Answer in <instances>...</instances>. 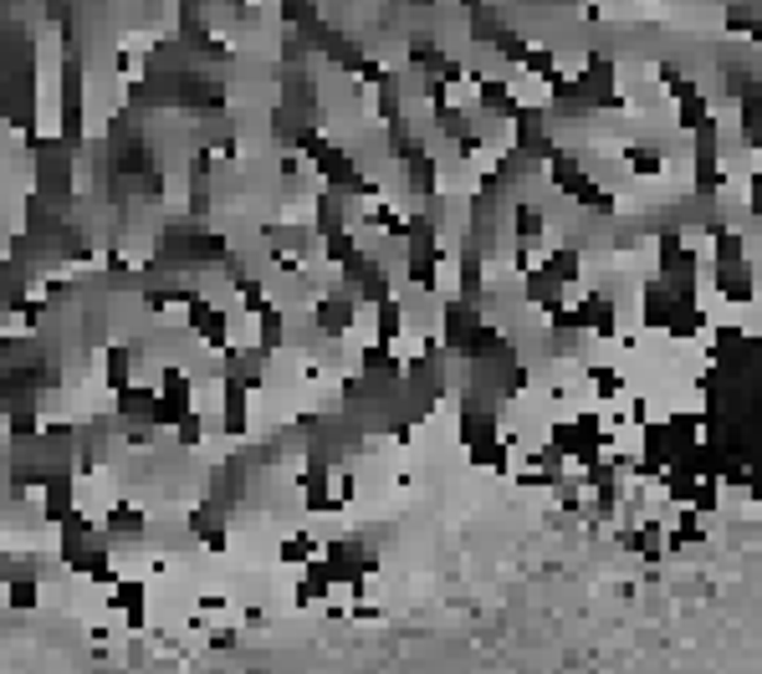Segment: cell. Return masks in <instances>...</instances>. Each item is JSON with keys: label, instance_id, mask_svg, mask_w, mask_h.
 Segmentation results:
<instances>
[{"label": "cell", "instance_id": "obj_1", "mask_svg": "<svg viewBox=\"0 0 762 674\" xmlns=\"http://www.w3.org/2000/svg\"><path fill=\"white\" fill-rule=\"evenodd\" d=\"M190 337L200 342L205 352H231L236 348V337H231V312L221 302H210V296H194L190 307Z\"/></svg>", "mask_w": 762, "mask_h": 674}, {"label": "cell", "instance_id": "obj_2", "mask_svg": "<svg viewBox=\"0 0 762 674\" xmlns=\"http://www.w3.org/2000/svg\"><path fill=\"white\" fill-rule=\"evenodd\" d=\"M359 296L344 292V287H328V296H317V307H313V327L328 342H344L348 327H359Z\"/></svg>", "mask_w": 762, "mask_h": 674}, {"label": "cell", "instance_id": "obj_3", "mask_svg": "<svg viewBox=\"0 0 762 674\" xmlns=\"http://www.w3.org/2000/svg\"><path fill=\"white\" fill-rule=\"evenodd\" d=\"M144 531H149V516L138 512L134 501H113V512H108V521H103V537L113 547L119 542H144Z\"/></svg>", "mask_w": 762, "mask_h": 674}, {"label": "cell", "instance_id": "obj_4", "mask_svg": "<svg viewBox=\"0 0 762 674\" xmlns=\"http://www.w3.org/2000/svg\"><path fill=\"white\" fill-rule=\"evenodd\" d=\"M190 531H194V542L205 547V552H225V547H231V537H225L221 501H205V506H194V512H190Z\"/></svg>", "mask_w": 762, "mask_h": 674}, {"label": "cell", "instance_id": "obj_5", "mask_svg": "<svg viewBox=\"0 0 762 674\" xmlns=\"http://www.w3.org/2000/svg\"><path fill=\"white\" fill-rule=\"evenodd\" d=\"M144 358V348H123V342H113V348H103V389L108 394H119L123 383H134V363Z\"/></svg>", "mask_w": 762, "mask_h": 674}, {"label": "cell", "instance_id": "obj_6", "mask_svg": "<svg viewBox=\"0 0 762 674\" xmlns=\"http://www.w3.org/2000/svg\"><path fill=\"white\" fill-rule=\"evenodd\" d=\"M113 404H119V419L123 425H138V419H149L154 414V383H123L119 394H113Z\"/></svg>", "mask_w": 762, "mask_h": 674}, {"label": "cell", "instance_id": "obj_7", "mask_svg": "<svg viewBox=\"0 0 762 674\" xmlns=\"http://www.w3.org/2000/svg\"><path fill=\"white\" fill-rule=\"evenodd\" d=\"M36 603H42V577H31V572L11 577V587H5V608H11V614H31Z\"/></svg>", "mask_w": 762, "mask_h": 674}, {"label": "cell", "instance_id": "obj_8", "mask_svg": "<svg viewBox=\"0 0 762 674\" xmlns=\"http://www.w3.org/2000/svg\"><path fill=\"white\" fill-rule=\"evenodd\" d=\"M169 435H175V445H180V450H200V445H205V435H210L205 409H190V414L180 419V425L169 429Z\"/></svg>", "mask_w": 762, "mask_h": 674}, {"label": "cell", "instance_id": "obj_9", "mask_svg": "<svg viewBox=\"0 0 762 674\" xmlns=\"http://www.w3.org/2000/svg\"><path fill=\"white\" fill-rule=\"evenodd\" d=\"M277 558H282L292 572H298V568H307V562L317 558V542H313V537H302V531H292V537L277 547Z\"/></svg>", "mask_w": 762, "mask_h": 674}, {"label": "cell", "instance_id": "obj_10", "mask_svg": "<svg viewBox=\"0 0 762 674\" xmlns=\"http://www.w3.org/2000/svg\"><path fill=\"white\" fill-rule=\"evenodd\" d=\"M277 11H282V26L287 31H302L307 21H317V15H323V5H317V0H277Z\"/></svg>", "mask_w": 762, "mask_h": 674}]
</instances>
